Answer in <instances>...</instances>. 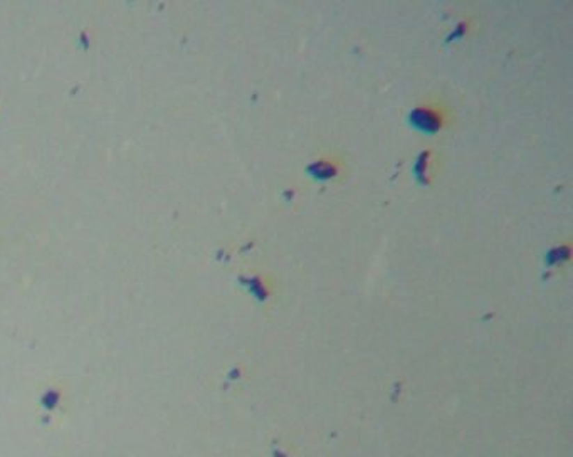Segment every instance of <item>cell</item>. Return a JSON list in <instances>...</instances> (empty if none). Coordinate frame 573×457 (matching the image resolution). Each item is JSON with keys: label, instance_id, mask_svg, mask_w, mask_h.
I'll return each mask as SVG.
<instances>
[{"label": "cell", "instance_id": "6da1fadb", "mask_svg": "<svg viewBox=\"0 0 573 457\" xmlns=\"http://www.w3.org/2000/svg\"><path fill=\"white\" fill-rule=\"evenodd\" d=\"M407 123L424 134H437L450 125L449 108L437 100H427L409 113Z\"/></svg>", "mask_w": 573, "mask_h": 457}, {"label": "cell", "instance_id": "7a4b0ae2", "mask_svg": "<svg viewBox=\"0 0 573 457\" xmlns=\"http://www.w3.org/2000/svg\"><path fill=\"white\" fill-rule=\"evenodd\" d=\"M341 171H343V160L335 153L321 155L318 160L311 162L306 166V173L313 180L318 182L335 180V178L340 177Z\"/></svg>", "mask_w": 573, "mask_h": 457}, {"label": "cell", "instance_id": "3957f363", "mask_svg": "<svg viewBox=\"0 0 573 457\" xmlns=\"http://www.w3.org/2000/svg\"><path fill=\"white\" fill-rule=\"evenodd\" d=\"M412 171L414 177H416V180L421 185H430L434 173H436V153L432 150H424V152L418 153Z\"/></svg>", "mask_w": 573, "mask_h": 457}, {"label": "cell", "instance_id": "277c9868", "mask_svg": "<svg viewBox=\"0 0 573 457\" xmlns=\"http://www.w3.org/2000/svg\"><path fill=\"white\" fill-rule=\"evenodd\" d=\"M246 283L249 291L258 297L259 301H266L271 295V281H267L266 276L258 274L254 277H247V279H242Z\"/></svg>", "mask_w": 573, "mask_h": 457}, {"label": "cell", "instance_id": "5b68a950", "mask_svg": "<svg viewBox=\"0 0 573 457\" xmlns=\"http://www.w3.org/2000/svg\"><path fill=\"white\" fill-rule=\"evenodd\" d=\"M568 256H570V247H568V246L556 247V249H554V251L548 252L547 263L554 264V263H558V261H567Z\"/></svg>", "mask_w": 573, "mask_h": 457}, {"label": "cell", "instance_id": "8992f818", "mask_svg": "<svg viewBox=\"0 0 573 457\" xmlns=\"http://www.w3.org/2000/svg\"><path fill=\"white\" fill-rule=\"evenodd\" d=\"M469 29H471V20H464V22H461L456 27V31H454L453 34L447 38V42H450V40H456V39H462L467 34V32H469Z\"/></svg>", "mask_w": 573, "mask_h": 457}]
</instances>
